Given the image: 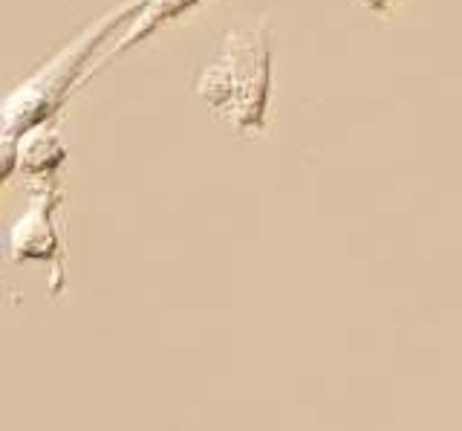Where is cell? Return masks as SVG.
Masks as SVG:
<instances>
[{
	"instance_id": "1",
	"label": "cell",
	"mask_w": 462,
	"mask_h": 431,
	"mask_svg": "<svg viewBox=\"0 0 462 431\" xmlns=\"http://www.w3.org/2000/svg\"><path fill=\"white\" fill-rule=\"evenodd\" d=\"M21 156H23V165L41 171V168H50L52 163H58L55 156H61V148H58V139L50 134H29L21 145Z\"/></svg>"
}]
</instances>
